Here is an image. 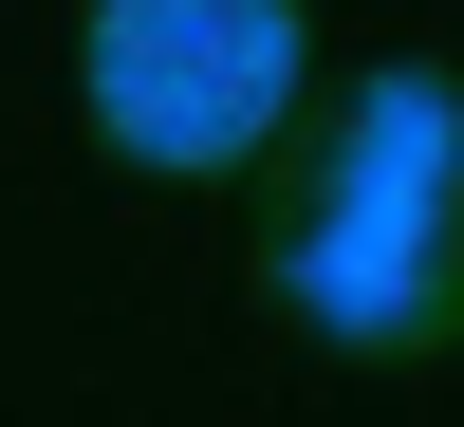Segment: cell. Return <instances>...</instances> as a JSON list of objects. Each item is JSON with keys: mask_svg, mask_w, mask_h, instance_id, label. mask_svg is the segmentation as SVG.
I'll list each match as a JSON object with an SVG mask.
<instances>
[{"mask_svg": "<svg viewBox=\"0 0 464 427\" xmlns=\"http://www.w3.org/2000/svg\"><path fill=\"white\" fill-rule=\"evenodd\" d=\"M279 297L316 335H372V354H409V335L464 316V93L446 74H372L353 93L334 168L279 223Z\"/></svg>", "mask_w": 464, "mask_h": 427, "instance_id": "cell-1", "label": "cell"}, {"mask_svg": "<svg viewBox=\"0 0 464 427\" xmlns=\"http://www.w3.org/2000/svg\"><path fill=\"white\" fill-rule=\"evenodd\" d=\"M74 74H93V131L130 168H223L297 93V19H260V0H111Z\"/></svg>", "mask_w": 464, "mask_h": 427, "instance_id": "cell-2", "label": "cell"}]
</instances>
